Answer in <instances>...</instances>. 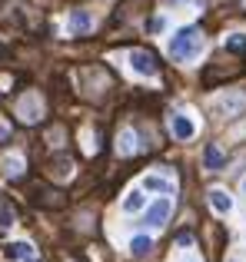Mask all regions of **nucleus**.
<instances>
[{
	"mask_svg": "<svg viewBox=\"0 0 246 262\" xmlns=\"http://www.w3.org/2000/svg\"><path fill=\"white\" fill-rule=\"evenodd\" d=\"M203 50V33L196 27H183L173 40H170V57L173 60H193Z\"/></svg>",
	"mask_w": 246,
	"mask_h": 262,
	"instance_id": "obj_1",
	"label": "nucleus"
},
{
	"mask_svg": "<svg viewBox=\"0 0 246 262\" xmlns=\"http://www.w3.org/2000/svg\"><path fill=\"white\" fill-rule=\"evenodd\" d=\"M213 110L220 116H240L246 110V93H240V90H227L220 100H213Z\"/></svg>",
	"mask_w": 246,
	"mask_h": 262,
	"instance_id": "obj_2",
	"label": "nucleus"
},
{
	"mask_svg": "<svg viewBox=\"0 0 246 262\" xmlns=\"http://www.w3.org/2000/svg\"><path fill=\"white\" fill-rule=\"evenodd\" d=\"M130 67H133L140 77H156V70H160V63H156V57L150 50H133L130 53Z\"/></svg>",
	"mask_w": 246,
	"mask_h": 262,
	"instance_id": "obj_3",
	"label": "nucleus"
},
{
	"mask_svg": "<svg viewBox=\"0 0 246 262\" xmlns=\"http://www.w3.org/2000/svg\"><path fill=\"white\" fill-rule=\"evenodd\" d=\"M17 113L24 123H40V116H44V103H40L37 93H27L24 100L17 103Z\"/></svg>",
	"mask_w": 246,
	"mask_h": 262,
	"instance_id": "obj_4",
	"label": "nucleus"
},
{
	"mask_svg": "<svg viewBox=\"0 0 246 262\" xmlns=\"http://www.w3.org/2000/svg\"><path fill=\"white\" fill-rule=\"evenodd\" d=\"M170 209H173V203H170V199H156V203L147 209V219H143V223H147V226H153V229H160V226L167 223Z\"/></svg>",
	"mask_w": 246,
	"mask_h": 262,
	"instance_id": "obj_5",
	"label": "nucleus"
},
{
	"mask_svg": "<svg viewBox=\"0 0 246 262\" xmlns=\"http://www.w3.org/2000/svg\"><path fill=\"white\" fill-rule=\"evenodd\" d=\"M170 129H173V136L176 140H193V133H196V126H193V120L190 116H183V113H173L170 116Z\"/></svg>",
	"mask_w": 246,
	"mask_h": 262,
	"instance_id": "obj_6",
	"label": "nucleus"
},
{
	"mask_svg": "<svg viewBox=\"0 0 246 262\" xmlns=\"http://www.w3.org/2000/svg\"><path fill=\"white\" fill-rule=\"evenodd\" d=\"M4 256L13 259V262H33V259H37V252H33L30 243H10V246L4 249Z\"/></svg>",
	"mask_w": 246,
	"mask_h": 262,
	"instance_id": "obj_7",
	"label": "nucleus"
},
{
	"mask_svg": "<svg viewBox=\"0 0 246 262\" xmlns=\"http://www.w3.org/2000/svg\"><path fill=\"white\" fill-rule=\"evenodd\" d=\"M203 166L213 169V173H220V169L227 166V156H223V149L216 146V143H210V146L203 149Z\"/></svg>",
	"mask_w": 246,
	"mask_h": 262,
	"instance_id": "obj_8",
	"label": "nucleus"
},
{
	"mask_svg": "<svg viewBox=\"0 0 246 262\" xmlns=\"http://www.w3.org/2000/svg\"><path fill=\"white\" fill-rule=\"evenodd\" d=\"M210 206H213L220 216H227V212L233 209V199H230L227 189H213V192H210Z\"/></svg>",
	"mask_w": 246,
	"mask_h": 262,
	"instance_id": "obj_9",
	"label": "nucleus"
},
{
	"mask_svg": "<svg viewBox=\"0 0 246 262\" xmlns=\"http://www.w3.org/2000/svg\"><path fill=\"white\" fill-rule=\"evenodd\" d=\"M90 27H93V20H90V13H87V10H73L70 13V30L73 33H87Z\"/></svg>",
	"mask_w": 246,
	"mask_h": 262,
	"instance_id": "obj_10",
	"label": "nucleus"
},
{
	"mask_svg": "<svg viewBox=\"0 0 246 262\" xmlns=\"http://www.w3.org/2000/svg\"><path fill=\"white\" fill-rule=\"evenodd\" d=\"M150 249H153V239H150V236H136L133 243H130V252H133V259H147Z\"/></svg>",
	"mask_w": 246,
	"mask_h": 262,
	"instance_id": "obj_11",
	"label": "nucleus"
},
{
	"mask_svg": "<svg viewBox=\"0 0 246 262\" xmlns=\"http://www.w3.org/2000/svg\"><path fill=\"white\" fill-rule=\"evenodd\" d=\"M143 186H147V189H156V192H173V183L163 179V176H147V179H143Z\"/></svg>",
	"mask_w": 246,
	"mask_h": 262,
	"instance_id": "obj_12",
	"label": "nucleus"
},
{
	"mask_svg": "<svg viewBox=\"0 0 246 262\" xmlns=\"http://www.w3.org/2000/svg\"><path fill=\"white\" fill-rule=\"evenodd\" d=\"M143 203H147V199H143V192H130V196L123 199V209H127V212H140Z\"/></svg>",
	"mask_w": 246,
	"mask_h": 262,
	"instance_id": "obj_13",
	"label": "nucleus"
},
{
	"mask_svg": "<svg viewBox=\"0 0 246 262\" xmlns=\"http://www.w3.org/2000/svg\"><path fill=\"white\" fill-rule=\"evenodd\" d=\"M227 50L230 53H246V33H233V37H227Z\"/></svg>",
	"mask_w": 246,
	"mask_h": 262,
	"instance_id": "obj_14",
	"label": "nucleus"
},
{
	"mask_svg": "<svg viewBox=\"0 0 246 262\" xmlns=\"http://www.w3.org/2000/svg\"><path fill=\"white\" fill-rule=\"evenodd\" d=\"M20 169H24V160L10 153V156L4 160V173H7V176H20Z\"/></svg>",
	"mask_w": 246,
	"mask_h": 262,
	"instance_id": "obj_15",
	"label": "nucleus"
},
{
	"mask_svg": "<svg viewBox=\"0 0 246 262\" xmlns=\"http://www.w3.org/2000/svg\"><path fill=\"white\" fill-rule=\"evenodd\" d=\"M120 153H136V133L133 129H127V133L120 136Z\"/></svg>",
	"mask_w": 246,
	"mask_h": 262,
	"instance_id": "obj_16",
	"label": "nucleus"
},
{
	"mask_svg": "<svg viewBox=\"0 0 246 262\" xmlns=\"http://www.w3.org/2000/svg\"><path fill=\"white\" fill-rule=\"evenodd\" d=\"M50 166H57V176H60V179H67V176L73 173V160H70V156H60V160L50 163Z\"/></svg>",
	"mask_w": 246,
	"mask_h": 262,
	"instance_id": "obj_17",
	"label": "nucleus"
},
{
	"mask_svg": "<svg viewBox=\"0 0 246 262\" xmlns=\"http://www.w3.org/2000/svg\"><path fill=\"white\" fill-rule=\"evenodd\" d=\"M163 27H167V20H163V17H153V20H150V30H163Z\"/></svg>",
	"mask_w": 246,
	"mask_h": 262,
	"instance_id": "obj_18",
	"label": "nucleus"
},
{
	"mask_svg": "<svg viewBox=\"0 0 246 262\" xmlns=\"http://www.w3.org/2000/svg\"><path fill=\"white\" fill-rule=\"evenodd\" d=\"M0 226H10V209L7 206H0Z\"/></svg>",
	"mask_w": 246,
	"mask_h": 262,
	"instance_id": "obj_19",
	"label": "nucleus"
},
{
	"mask_svg": "<svg viewBox=\"0 0 246 262\" xmlns=\"http://www.w3.org/2000/svg\"><path fill=\"white\" fill-rule=\"evenodd\" d=\"M176 243H180V246H190V243H193V236H190V232H180V236H176Z\"/></svg>",
	"mask_w": 246,
	"mask_h": 262,
	"instance_id": "obj_20",
	"label": "nucleus"
},
{
	"mask_svg": "<svg viewBox=\"0 0 246 262\" xmlns=\"http://www.w3.org/2000/svg\"><path fill=\"white\" fill-rule=\"evenodd\" d=\"M243 189H246V179H243Z\"/></svg>",
	"mask_w": 246,
	"mask_h": 262,
	"instance_id": "obj_21",
	"label": "nucleus"
},
{
	"mask_svg": "<svg viewBox=\"0 0 246 262\" xmlns=\"http://www.w3.org/2000/svg\"><path fill=\"white\" fill-rule=\"evenodd\" d=\"M33 262H37V259H33Z\"/></svg>",
	"mask_w": 246,
	"mask_h": 262,
	"instance_id": "obj_22",
	"label": "nucleus"
}]
</instances>
